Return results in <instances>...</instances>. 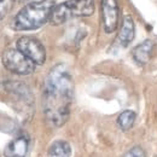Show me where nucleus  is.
Returning <instances> with one entry per match:
<instances>
[{
  "label": "nucleus",
  "instance_id": "1",
  "mask_svg": "<svg viewBox=\"0 0 157 157\" xmlns=\"http://www.w3.org/2000/svg\"><path fill=\"white\" fill-rule=\"evenodd\" d=\"M74 93V82L65 65L58 64L48 73L44 86V111L47 121L55 126H63L70 114Z\"/></svg>",
  "mask_w": 157,
  "mask_h": 157
},
{
  "label": "nucleus",
  "instance_id": "2",
  "mask_svg": "<svg viewBox=\"0 0 157 157\" xmlns=\"http://www.w3.org/2000/svg\"><path fill=\"white\" fill-rule=\"evenodd\" d=\"M56 0H40L25 5L12 21L15 30H34L50 21Z\"/></svg>",
  "mask_w": 157,
  "mask_h": 157
},
{
  "label": "nucleus",
  "instance_id": "3",
  "mask_svg": "<svg viewBox=\"0 0 157 157\" xmlns=\"http://www.w3.org/2000/svg\"><path fill=\"white\" fill-rule=\"evenodd\" d=\"M94 12L93 0H68L55 6L50 22L53 25H60L74 17H88Z\"/></svg>",
  "mask_w": 157,
  "mask_h": 157
},
{
  "label": "nucleus",
  "instance_id": "4",
  "mask_svg": "<svg viewBox=\"0 0 157 157\" xmlns=\"http://www.w3.org/2000/svg\"><path fill=\"white\" fill-rule=\"evenodd\" d=\"M2 64L7 70L17 75L32 74L36 65L17 48H9L2 53Z\"/></svg>",
  "mask_w": 157,
  "mask_h": 157
},
{
  "label": "nucleus",
  "instance_id": "5",
  "mask_svg": "<svg viewBox=\"0 0 157 157\" xmlns=\"http://www.w3.org/2000/svg\"><path fill=\"white\" fill-rule=\"evenodd\" d=\"M17 50L35 64L41 65L46 60V51L42 44L33 36H22L17 41Z\"/></svg>",
  "mask_w": 157,
  "mask_h": 157
},
{
  "label": "nucleus",
  "instance_id": "6",
  "mask_svg": "<svg viewBox=\"0 0 157 157\" xmlns=\"http://www.w3.org/2000/svg\"><path fill=\"white\" fill-rule=\"evenodd\" d=\"M120 18L117 0H101V21L105 33L110 34L116 30Z\"/></svg>",
  "mask_w": 157,
  "mask_h": 157
},
{
  "label": "nucleus",
  "instance_id": "7",
  "mask_svg": "<svg viewBox=\"0 0 157 157\" xmlns=\"http://www.w3.org/2000/svg\"><path fill=\"white\" fill-rule=\"evenodd\" d=\"M134 33H136V27H134V21L131 16H124L122 21V25L120 29V33L117 35V42L121 47H127L134 39Z\"/></svg>",
  "mask_w": 157,
  "mask_h": 157
},
{
  "label": "nucleus",
  "instance_id": "8",
  "mask_svg": "<svg viewBox=\"0 0 157 157\" xmlns=\"http://www.w3.org/2000/svg\"><path fill=\"white\" fill-rule=\"evenodd\" d=\"M29 147V141L25 137H18L10 141L5 150L4 155L5 157H25Z\"/></svg>",
  "mask_w": 157,
  "mask_h": 157
},
{
  "label": "nucleus",
  "instance_id": "9",
  "mask_svg": "<svg viewBox=\"0 0 157 157\" xmlns=\"http://www.w3.org/2000/svg\"><path fill=\"white\" fill-rule=\"evenodd\" d=\"M154 48H155L154 41L152 40H145L133 48L132 56L138 64H146L151 58Z\"/></svg>",
  "mask_w": 157,
  "mask_h": 157
},
{
  "label": "nucleus",
  "instance_id": "10",
  "mask_svg": "<svg viewBox=\"0 0 157 157\" xmlns=\"http://www.w3.org/2000/svg\"><path fill=\"white\" fill-rule=\"evenodd\" d=\"M71 146L65 140H57L48 147V157H70Z\"/></svg>",
  "mask_w": 157,
  "mask_h": 157
},
{
  "label": "nucleus",
  "instance_id": "11",
  "mask_svg": "<svg viewBox=\"0 0 157 157\" xmlns=\"http://www.w3.org/2000/svg\"><path fill=\"white\" fill-rule=\"evenodd\" d=\"M134 121H136V113L132 110H124L118 115L117 124L122 131L127 132L133 127Z\"/></svg>",
  "mask_w": 157,
  "mask_h": 157
},
{
  "label": "nucleus",
  "instance_id": "12",
  "mask_svg": "<svg viewBox=\"0 0 157 157\" xmlns=\"http://www.w3.org/2000/svg\"><path fill=\"white\" fill-rule=\"evenodd\" d=\"M122 157H146V156H145V151H144L143 147L134 146V147L129 149Z\"/></svg>",
  "mask_w": 157,
  "mask_h": 157
},
{
  "label": "nucleus",
  "instance_id": "13",
  "mask_svg": "<svg viewBox=\"0 0 157 157\" xmlns=\"http://www.w3.org/2000/svg\"><path fill=\"white\" fill-rule=\"evenodd\" d=\"M12 0H0V20H2L10 11Z\"/></svg>",
  "mask_w": 157,
  "mask_h": 157
},
{
  "label": "nucleus",
  "instance_id": "14",
  "mask_svg": "<svg viewBox=\"0 0 157 157\" xmlns=\"http://www.w3.org/2000/svg\"><path fill=\"white\" fill-rule=\"evenodd\" d=\"M10 91H12V92H16V93H20V92H18V88H17V86H13V85H12V90H10ZM21 94H22L23 97H24V96L27 97V96H29V91L27 90L25 92H21Z\"/></svg>",
  "mask_w": 157,
  "mask_h": 157
},
{
  "label": "nucleus",
  "instance_id": "15",
  "mask_svg": "<svg viewBox=\"0 0 157 157\" xmlns=\"http://www.w3.org/2000/svg\"><path fill=\"white\" fill-rule=\"evenodd\" d=\"M16 1H24V0H16Z\"/></svg>",
  "mask_w": 157,
  "mask_h": 157
}]
</instances>
